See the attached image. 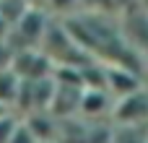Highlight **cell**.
Segmentation results:
<instances>
[{
    "instance_id": "obj_1",
    "label": "cell",
    "mask_w": 148,
    "mask_h": 143,
    "mask_svg": "<svg viewBox=\"0 0 148 143\" xmlns=\"http://www.w3.org/2000/svg\"><path fill=\"white\" fill-rule=\"evenodd\" d=\"M10 68L16 70V76L21 81H42V78H52V73H55L52 57L39 47L16 50L10 57Z\"/></svg>"
},
{
    "instance_id": "obj_2",
    "label": "cell",
    "mask_w": 148,
    "mask_h": 143,
    "mask_svg": "<svg viewBox=\"0 0 148 143\" xmlns=\"http://www.w3.org/2000/svg\"><path fill=\"white\" fill-rule=\"evenodd\" d=\"M112 120L117 125H148V91L138 89L114 102Z\"/></svg>"
},
{
    "instance_id": "obj_3",
    "label": "cell",
    "mask_w": 148,
    "mask_h": 143,
    "mask_svg": "<svg viewBox=\"0 0 148 143\" xmlns=\"http://www.w3.org/2000/svg\"><path fill=\"white\" fill-rule=\"evenodd\" d=\"M47 29H49L47 16H44L42 10H36V8H26L23 16L13 23L10 31H16V34L23 39L21 50H26V47H39L42 39H44V34H47Z\"/></svg>"
},
{
    "instance_id": "obj_4",
    "label": "cell",
    "mask_w": 148,
    "mask_h": 143,
    "mask_svg": "<svg viewBox=\"0 0 148 143\" xmlns=\"http://www.w3.org/2000/svg\"><path fill=\"white\" fill-rule=\"evenodd\" d=\"M104 73H107V91L114 96V99H122L138 89H143V81L138 73H133L127 65H104Z\"/></svg>"
},
{
    "instance_id": "obj_5",
    "label": "cell",
    "mask_w": 148,
    "mask_h": 143,
    "mask_svg": "<svg viewBox=\"0 0 148 143\" xmlns=\"http://www.w3.org/2000/svg\"><path fill=\"white\" fill-rule=\"evenodd\" d=\"M114 109V96L107 91V89H96V86H86L81 91V102H78V112L88 120H96V117H104L107 112L112 115Z\"/></svg>"
},
{
    "instance_id": "obj_6",
    "label": "cell",
    "mask_w": 148,
    "mask_h": 143,
    "mask_svg": "<svg viewBox=\"0 0 148 143\" xmlns=\"http://www.w3.org/2000/svg\"><path fill=\"white\" fill-rule=\"evenodd\" d=\"M21 78L16 76V70L10 65L0 68V104H5L8 109L16 112V102H18V94H21Z\"/></svg>"
},
{
    "instance_id": "obj_7",
    "label": "cell",
    "mask_w": 148,
    "mask_h": 143,
    "mask_svg": "<svg viewBox=\"0 0 148 143\" xmlns=\"http://www.w3.org/2000/svg\"><path fill=\"white\" fill-rule=\"evenodd\" d=\"M109 143H148V125H117L109 130Z\"/></svg>"
},
{
    "instance_id": "obj_8",
    "label": "cell",
    "mask_w": 148,
    "mask_h": 143,
    "mask_svg": "<svg viewBox=\"0 0 148 143\" xmlns=\"http://www.w3.org/2000/svg\"><path fill=\"white\" fill-rule=\"evenodd\" d=\"M21 122H23V117L18 115V112H5L3 117H0V143H10V138L16 135V130L21 128Z\"/></svg>"
},
{
    "instance_id": "obj_9",
    "label": "cell",
    "mask_w": 148,
    "mask_h": 143,
    "mask_svg": "<svg viewBox=\"0 0 148 143\" xmlns=\"http://www.w3.org/2000/svg\"><path fill=\"white\" fill-rule=\"evenodd\" d=\"M10 143H39V138L26 128V122H21V128L16 130V135L10 138Z\"/></svg>"
},
{
    "instance_id": "obj_10",
    "label": "cell",
    "mask_w": 148,
    "mask_h": 143,
    "mask_svg": "<svg viewBox=\"0 0 148 143\" xmlns=\"http://www.w3.org/2000/svg\"><path fill=\"white\" fill-rule=\"evenodd\" d=\"M5 112H10V109H8V107H5V104H0V117H3V115H5Z\"/></svg>"
}]
</instances>
